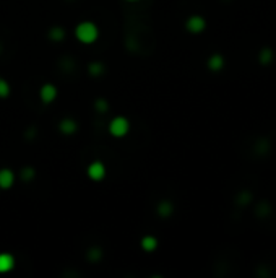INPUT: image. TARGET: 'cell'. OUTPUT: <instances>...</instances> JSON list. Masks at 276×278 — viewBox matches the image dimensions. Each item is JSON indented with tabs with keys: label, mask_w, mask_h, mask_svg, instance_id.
<instances>
[{
	"label": "cell",
	"mask_w": 276,
	"mask_h": 278,
	"mask_svg": "<svg viewBox=\"0 0 276 278\" xmlns=\"http://www.w3.org/2000/svg\"><path fill=\"white\" fill-rule=\"evenodd\" d=\"M95 106H96V111H97V113H106L107 108H109V104H107V101H106V99H97L96 103H95Z\"/></svg>",
	"instance_id": "obj_16"
},
{
	"label": "cell",
	"mask_w": 276,
	"mask_h": 278,
	"mask_svg": "<svg viewBox=\"0 0 276 278\" xmlns=\"http://www.w3.org/2000/svg\"><path fill=\"white\" fill-rule=\"evenodd\" d=\"M101 256H102V252L99 251V249H90L88 259H90V261H93V262H96L97 259H101Z\"/></svg>",
	"instance_id": "obj_18"
},
{
	"label": "cell",
	"mask_w": 276,
	"mask_h": 278,
	"mask_svg": "<svg viewBox=\"0 0 276 278\" xmlns=\"http://www.w3.org/2000/svg\"><path fill=\"white\" fill-rule=\"evenodd\" d=\"M142 247H143V251L153 252L154 249L158 247V239L154 238V236H145L142 239Z\"/></svg>",
	"instance_id": "obj_10"
},
{
	"label": "cell",
	"mask_w": 276,
	"mask_h": 278,
	"mask_svg": "<svg viewBox=\"0 0 276 278\" xmlns=\"http://www.w3.org/2000/svg\"><path fill=\"white\" fill-rule=\"evenodd\" d=\"M88 178L93 180H102L106 178V166L101 161H93L88 166Z\"/></svg>",
	"instance_id": "obj_4"
},
{
	"label": "cell",
	"mask_w": 276,
	"mask_h": 278,
	"mask_svg": "<svg viewBox=\"0 0 276 278\" xmlns=\"http://www.w3.org/2000/svg\"><path fill=\"white\" fill-rule=\"evenodd\" d=\"M15 267V257L12 254H0V273H7Z\"/></svg>",
	"instance_id": "obj_7"
},
{
	"label": "cell",
	"mask_w": 276,
	"mask_h": 278,
	"mask_svg": "<svg viewBox=\"0 0 276 278\" xmlns=\"http://www.w3.org/2000/svg\"><path fill=\"white\" fill-rule=\"evenodd\" d=\"M77 122L73 119H62L59 124V131L64 133V135H72V133L77 132Z\"/></svg>",
	"instance_id": "obj_8"
},
{
	"label": "cell",
	"mask_w": 276,
	"mask_h": 278,
	"mask_svg": "<svg viewBox=\"0 0 276 278\" xmlns=\"http://www.w3.org/2000/svg\"><path fill=\"white\" fill-rule=\"evenodd\" d=\"M0 52H2V44H0Z\"/></svg>",
	"instance_id": "obj_19"
},
{
	"label": "cell",
	"mask_w": 276,
	"mask_h": 278,
	"mask_svg": "<svg viewBox=\"0 0 276 278\" xmlns=\"http://www.w3.org/2000/svg\"><path fill=\"white\" fill-rule=\"evenodd\" d=\"M39 98L44 104L54 103V99L57 98V88H55L52 83H46L39 91Z\"/></svg>",
	"instance_id": "obj_5"
},
{
	"label": "cell",
	"mask_w": 276,
	"mask_h": 278,
	"mask_svg": "<svg viewBox=\"0 0 276 278\" xmlns=\"http://www.w3.org/2000/svg\"><path fill=\"white\" fill-rule=\"evenodd\" d=\"M271 55H273V54H271L270 49H263V50H261V54H260V62L261 64H268L271 60Z\"/></svg>",
	"instance_id": "obj_17"
},
{
	"label": "cell",
	"mask_w": 276,
	"mask_h": 278,
	"mask_svg": "<svg viewBox=\"0 0 276 278\" xmlns=\"http://www.w3.org/2000/svg\"><path fill=\"white\" fill-rule=\"evenodd\" d=\"M8 95H10V85L7 80L0 78V98H7Z\"/></svg>",
	"instance_id": "obj_14"
},
{
	"label": "cell",
	"mask_w": 276,
	"mask_h": 278,
	"mask_svg": "<svg viewBox=\"0 0 276 278\" xmlns=\"http://www.w3.org/2000/svg\"><path fill=\"white\" fill-rule=\"evenodd\" d=\"M88 70H90L91 75L97 77V75H102V73H104L106 67L102 65L101 62H93V64H90V67H88Z\"/></svg>",
	"instance_id": "obj_13"
},
{
	"label": "cell",
	"mask_w": 276,
	"mask_h": 278,
	"mask_svg": "<svg viewBox=\"0 0 276 278\" xmlns=\"http://www.w3.org/2000/svg\"><path fill=\"white\" fill-rule=\"evenodd\" d=\"M49 38L54 41H62L65 38V30L60 26H54L52 30L49 31Z\"/></svg>",
	"instance_id": "obj_12"
},
{
	"label": "cell",
	"mask_w": 276,
	"mask_h": 278,
	"mask_svg": "<svg viewBox=\"0 0 276 278\" xmlns=\"http://www.w3.org/2000/svg\"><path fill=\"white\" fill-rule=\"evenodd\" d=\"M13 184H15V174H13V171L8 168L0 169V189L8 191Z\"/></svg>",
	"instance_id": "obj_6"
},
{
	"label": "cell",
	"mask_w": 276,
	"mask_h": 278,
	"mask_svg": "<svg viewBox=\"0 0 276 278\" xmlns=\"http://www.w3.org/2000/svg\"><path fill=\"white\" fill-rule=\"evenodd\" d=\"M36 176V171L32 168H23L21 169V179L23 180H31Z\"/></svg>",
	"instance_id": "obj_15"
},
{
	"label": "cell",
	"mask_w": 276,
	"mask_h": 278,
	"mask_svg": "<svg viewBox=\"0 0 276 278\" xmlns=\"http://www.w3.org/2000/svg\"><path fill=\"white\" fill-rule=\"evenodd\" d=\"M75 36L78 41H81L83 44H93L99 36V30L95 23L91 21H83L77 28H75Z\"/></svg>",
	"instance_id": "obj_1"
},
{
	"label": "cell",
	"mask_w": 276,
	"mask_h": 278,
	"mask_svg": "<svg viewBox=\"0 0 276 278\" xmlns=\"http://www.w3.org/2000/svg\"><path fill=\"white\" fill-rule=\"evenodd\" d=\"M129 2H137V0H129Z\"/></svg>",
	"instance_id": "obj_20"
},
{
	"label": "cell",
	"mask_w": 276,
	"mask_h": 278,
	"mask_svg": "<svg viewBox=\"0 0 276 278\" xmlns=\"http://www.w3.org/2000/svg\"><path fill=\"white\" fill-rule=\"evenodd\" d=\"M185 28H187V31H190L192 34H200L205 28H207V21H205L203 16L194 15L185 21Z\"/></svg>",
	"instance_id": "obj_3"
},
{
	"label": "cell",
	"mask_w": 276,
	"mask_h": 278,
	"mask_svg": "<svg viewBox=\"0 0 276 278\" xmlns=\"http://www.w3.org/2000/svg\"><path fill=\"white\" fill-rule=\"evenodd\" d=\"M223 67H224V59H223V55L214 54V55H211V57L208 59V68H210L211 72H219Z\"/></svg>",
	"instance_id": "obj_9"
},
{
	"label": "cell",
	"mask_w": 276,
	"mask_h": 278,
	"mask_svg": "<svg viewBox=\"0 0 276 278\" xmlns=\"http://www.w3.org/2000/svg\"><path fill=\"white\" fill-rule=\"evenodd\" d=\"M129 131H130V122H129V119L122 117V115L114 117L109 122V132L112 137H117V138L125 137L129 133Z\"/></svg>",
	"instance_id": "obj_2"
},
{
	"label": "cell",
	"mask_w": 276,
	"mask_h": 278,
	"mask_svg": "<svg viewBox=\"0 0 276 278\" xmlns=\"http://www.w3.org/2000/svg\"><path fill=\"white\" fill-rule=\"evenodd\" d=\"M172 212H174V207H172L171 202L162 200L160 205H158V213H160V216H162V218H167V216H171Z\"/></svg>",
	"instance_id": "obj_11"
}]
</instances>
